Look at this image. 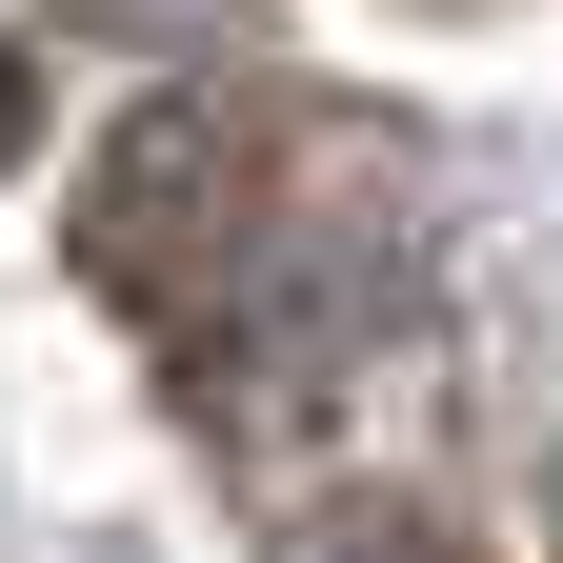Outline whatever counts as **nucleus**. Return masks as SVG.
<instances>
[{
	"label": "nucleus",
	"instance_id": "nucleus-1",
	"mask_svg": "<svg viewBox=\"0 0 563 563\" xmlns=\"http://www.w3.org/2000/svg\"><path fill=\"white\" fill-rule=\"evenodd\" d=\"M21 141H41V60L0 41V162H21Z\"/></svg>",
	"mask_w": 563,
	"mask_h": 563
}]
</instances>
